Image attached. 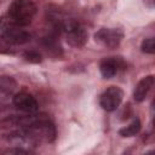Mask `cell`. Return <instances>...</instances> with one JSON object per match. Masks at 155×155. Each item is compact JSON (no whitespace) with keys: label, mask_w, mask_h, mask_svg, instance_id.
I'll return each instance as SVG.
<instances>
[{"label":"cell","mask_w":155,"mask_h":155,"mask_svg":"<svg viewBox=\"0 0 155 155\" xmlns=\"http://www.w3.org/2000/svg\"><path fill=\"white\" fill-rule=\"evenodd\" d=\"M35 13L36 6L33 0H15L8 8L6 19L16 25L25 27L31 23Z\"/></svg>","instance_id":"obj_1"},{"label":"cell","mask_w":155,"mask_h":155,"mask_svg":"<svg viewBox=\"0 0 155 155\" xmlns=\"http://www.w3.org/2000/svg\"><path fill=\"white\" fill-rule=\"evenodd\" d=\"M0 29L2 31V39L10 44H25L30 40V34L22 29V27L16 25L8 22L6 18H2L0 22Z\"/></svg>","instance_id":"obj_2"},{"label":"cell","mask_w":155,"mask_h":155,"mask_svg":"<svg viewBox=\"0 0 155 155\" xmlns=\"http://www.w3.org/2000/svg\"><path fill=\"white\" fill-rule=\"evenodd\" d=\"M67 41L74 47H81L87 40V33L85 28L76 21H64L62 23Z\"/></svg>","instance_id":"obj_3"},{"label":"cell","mask_w":155,"mask_h":155,"mask_svg":"<svg viewBox=\"0 0 155 155\" xmlns=\"http://www.w3.org/2000/svg\"><path fill=\"white\" fill-rule=\"evenodd\" d=\"M122 97H124V92L121 88L116 87V86H111L109 88H107L99 99L101 107L107 110V111H114L119 108V105L122 102Z\"/></svg>","instance_id":"obj_4"},{"label":"cell","mask_w":155,"mask_h":155,"mask_svg":"<svg viewBox=\"0 0 155 155\" xmlns=\"http://www.w3.org/2000/svg\"><path fill=\"white\" fill-rule=\"evenodd\" d=\"M96 41H98L101 45L108 47V48H115L120 45L124 34L120 29H113V28H103L99 29L96 35Z\"/></svg>","instance_id":"obj_5"},{"label":"cell","mask_w":155,"mask_h":155,"mask_svg":"<svg viewBox=\"0 0 155 155\" xmlns=\"http://www.w3.org/2000/svg\"><path fill=\"white\" fill-rule=\"evenodd\" d=\"M12 103L18 110L27 114H33L39 110V104L35 97H33L30 93H27V92L16 93L12 98Z\"/></svg>","instance_id":"obj_6"},{"label":"cell","mask_w":155,"mask_h":155,"mask_svg":"<svg viewBox=\"0 0 155 155\" xmlns=\"http://www.w3.org/2000/svg\"><path fill=\"white\" fill-rule=\"evenodd\" d=\"M17 84L11 76H0V107L6 105L16 94Z\"/></svg>","instance_id":"obj_7"},{"label":"cell","mask_w":155,"mask_h":155,"mask_svg":"<svg viewBox=\"0 0 155 155\" xmlns=\"http://www.w3.org/2000/svg\"><path fill=\"white\" fill-rule=\"evenodd\" d=\"M121 65H124V63L119 58L108 57V58H104L101 62L99 70H101V74L103 75V78L110 79V78H113V76H115L117 74V71H119Z\"/></svg>","instance_id":"obj_8"},{"label":"cell","mask_w":155,"mask_h":155,"mask_svg":"<svg viewBox=\"0 0 155 155\" xmlns=\"http://www.w3.org/2000/svg\"><path fill=\"white\" fill-rule=\"evenodd\" d=\"M153 86H154V76L153 75L145 76L142 80H139L134 87V91H133L134 101L136 102H143L147 98V96H148V93Z\"/></svg>","instance_id":"obj_9"},{"label":"cell","mask_w":155,"mask_h":155,"mask_svg":"<svg viewBox=\"0 0 155 155\" xmlns=\"http://www.w3.org/2000/svg\"><path fill=\"white\" fill-rule=\"evenodd\" d=\"M140 127H142L140 121H139V119L136 117L128 126L121 128V130L119 131V133H120V136H122V137H132V136H136V134L140 131Z\"/></svg>","instance_id":"obj_10"},{"label":"cell","mask_w":155,"mask_h":155,"mask_svg":"<svg viewBox=\"0 0 155 155\" xmlns=\"http://www.w3.org/2000/svg\"><path fill=\"white\" fill-rule=\"evenodd\" d=\"M140 48H142V51H143V52L153 54V53L155 52V40H154V38L144 39V40H143V42H142Z\"/></svg>","instance_id":"obj_11"},{"label":"cell","mask_w":155,"mask_h":155,"mask_svg":"<svg viewBox=\"0 0 155 155\" xmlns=\"http://www.w3.org/2000/svg\"><path fill=\"white\" fill-rule=\"evenodd\" d=\"M24 58L29 62H33V63H39L41 62V54L38 53L36 51H29V52H25L24 53Z\"/></svg>","instance_id":"obj_12"},{"label":"cell","mask_w":155,"mask_h":155,"mask_svg":"<svg viewBox=\"0 0 155 155\" xmlns=\"http://www.w3.org/2000/svg\"><path fill=\"white\" fill-rule=\"evenodd\" d=\"M0 153L2 154H29L30 151L23 148H10V149H5V150H0Z\"/></svg>","instance_id":"obj_13"}]
</instances>
